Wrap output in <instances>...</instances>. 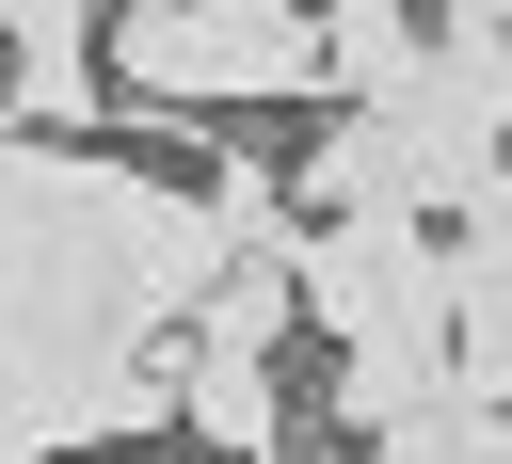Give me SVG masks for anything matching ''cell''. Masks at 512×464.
Segmentation results:
<instances>
[{
	"instance_id": "obj_1",
	"label": "cell",
	"mask_w": 512,
	"mask_h": 464,
	"mask_svg": "<svg viewBox=\"0 0 512 464\" xmlns=\"http://www.w3.org/2000/svg\"><path fill=\"white\" fill-rule=\"evenodd\" d=\"M288 320L336 336V416L400 432L448 400V256L416 224H304L288 240Z\"/></svg>"
},
{
	"instance_id": "obj_2",
	"label": "cell",
	"mask_w": 512,
	"mask_h": 464,
	"mask_svg": "<svg viewBox=\"0 0 512 464\" xmlns=\"http://www.w3.org/2000/svg\"><path fill=\"white\" fill-rule=\"evenodd\" d=\"M96 80H112V112H160V128L320 112V16H288V0H128V16H96Z\"/></svg>"
},
{
	"instance_id": "obj_3",
	"label": "cell",
	"mask_w": 512,
	"mask_h": 464,
	"mask_svg": "<svg viewBox=\"0 0 512 464\" xmlns=\"http://www.w3.org/2000/svg\"><path fill=\"white\" fill-rule=\"evenodd\" d=\"M0 128H16V144H96V128H112L96 16H80V0H16V16H0Z\"/></svg>"
},
{
	"instance_id": "obj_4",
	"label": "cell",
	"mask_w": 512,
	"mask_h": 464,
	"mask_svg": "<svg viewBox=\"0 0 512 464\" xmlns=\"http://www.w3.org/2000/svg\"><path fill=\"white\" fill-rule=\"evenodd\" d=\"M416 48H432V16H384V0L320 16V112H368L384 80H416Z\"/></svg>"
},
{
	"instance_id": "obj_5",
	"label": "cell",
	"mask_w": 512,
	"mask_h": 464,
	"mask_svg": "<svg viewBox=\"0 0 512 464\" xmlns=\"http://www.w3.org/2000/svg\"><path fill=\"white\" fill-rule=\"evenodd\" d=\"M176 336H192V352H240V368H272V352L304 336V320H288V256H224V288H208Z\"/></svg>"
},
{
	"instance_id": "obj_6",
	"label": "cell",
	"mask_w": 512,
	"mask_h": 464,
	"mask_svg": "<svg viewBox=\"0 0 512 464\" xmlns=\"http://www.w3.org/2000/svg\"><path fill=\"white\" fill-rule=\"evenodd\" d=\"M448 400H480V416H512V272H480V288H448Z\"/></svg>"
},
{
	"instance_id": "obj_7",
	"label": "cell",
	"mask_w": 512,
	"mask_h": 464,
	"mask_svg": "<svg viewBox=\"0 0 512 464\" xmlns=\"http://www.w3.org/2000/svg\"><path fill=\"white\" fill-rule=\"evenodd\" d=\"M96 464H192V448H96Z\"/></svg>"
}]
</instances>
